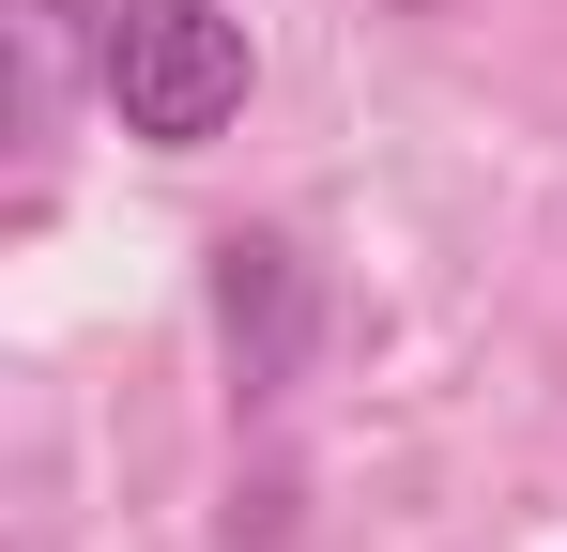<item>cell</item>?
I'll use <instances>...</instances> for the list:
<instances>
[{
	"instance_id": "obj_1",
	"label": "cell",
	"mask_w": 567,
	"mask_h": 552,
	"mask_svg": "<svg viewBox=\"0 0 567 552\" xmlns=\"http://www.w3.org/2000/svg\"><path fill=\"white\" fill-rule=\"evenodd\" d=\"M93 92H107V123H123V139L199 154V139H230V123H246L261 47H246V16H230V0H93Z\"/></svg>"
}]
</instances>
